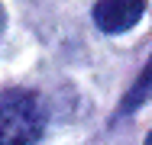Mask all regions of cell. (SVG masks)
Here are the masks:
<instances>
[{
    "label": "cell",
    "instance_id": "cell-1",
    "mask_svg": "<svg viewBox=\"0 0 152 145\" xmlns=\"http://www.w3.org/2000/svg\"><path fill=\"white\" fill-rule=\"evenodd\" d=\"M42 129L45 110L32 90H0V145H36Z\"/></svg>",
    "mask_w": 152,
    "mask_h": 145
},
{
    "label": "cell",
    "instance_id": "cell-2",
    "mask_svg": "<svg viewBox=\"0 0 152 145\" xmlns=\"http://www.w3.org/2000/svg\"><path fill=\"white\" fill-rule=\"evenodd\" d=\"M146 3L142 0H100L94 3V23L104 32H126L139 23Z\"/></svg>",
    "mask_w": 152,
    "mask_h": 145
},
{
    "label": "cell",
    "instance_id": "cell-3",
    "mask_svg": "<svg viewBox=\"0 0 152 145\" xmlns=\"http://www.w3.org/2000/svg\"><path fill=\"white\" fill-rule=\"evenodd\" d=\"M149 94H152V61L146 65V71L139 74V81H136V87H133V94H129V97L123 100L120 113H129L133 107H139V103H142V100H146Z\"/></svg>",
    "mask_w": 152,
    "mask_h": 145
},
{
    "label": "cell",
    "instance_id": "cell-4",
    "mask_svg": "<svg viewBox=\"0 0 152 145\" xmlns=\"http://www.w3.org/2000/svg\"><path fill=\"white\" fill-rule=\"evenodd\" d=\"M0 29H3V7H0Z\"/></svg>",
    "mask_w": 152,
    "mask_h": 145
},
{
    "label": "cell",
    "instance_id": "cell-5",
    "mask_svg": "<svg viewBox=\"0 0 152 145\" xmlns=\"http://www.w3.org/2000/svg\"><path fill=\"white\" fill-rule=\"evenodd\" d=\"M146 145H152V132H149V136H146Z\"/></svg>",
    "mask_w": 152,
    "mask_h": 145
}]
</instances>
